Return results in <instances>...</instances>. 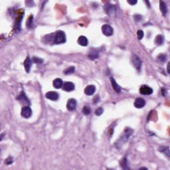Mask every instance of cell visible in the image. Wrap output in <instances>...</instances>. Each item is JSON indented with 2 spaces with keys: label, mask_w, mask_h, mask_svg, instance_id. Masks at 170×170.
Instances as JSON below:
<instances>
[{
  "label": "cell",
  "mask_w": 170,
  "mask_h": 170,
  "mask_svg": "<svg viewBox=\"0 0 170 170\" xmlns=\"http://www.w3.org/2000/svg\"><path fill=\"white\" fill-rule=\"evenodd\" d=\"M65 41H66V37L64 33L62 31H57L55 35L54 42L56 44H61V43H65Z\"/></svg>",
  "instance_id": "obj_1"
},
{
  "label": "cell",
  "mask_w": 170,
  "mask_h": 170,
  "mask_svg": "<svg viewBox=\"0 0 170 170\" xmlns=\"http://www.w3.org/2000/svg\"><path fill=\"white\" fill-rule=\"evenodd\" d=\"M102 31L105 36L110 37L113 34V29L109 25H104L102 27Z\"/></svg>",
  "instance_id": "obj_2"
},
{
  "label": "cell",
  "mask_w": 170,
  "mask_h": 170,
  "mask_svg": "<svg viewBox=\"0 0 170 170\" xmlns=\"http://www.w3.org/2000/svg\"><path fill=\"white\" fill-rule=\"evenodd\" d=\"M21 114L23 117L25 118H28L31 116L32 114V110H31V108L29 106H25L22 108L21 112Z\"/></svg>",
  "instance_id": "obj_3"
},
{
  "label": "cell",
  "mask_w": 170,
  "mask_h": 170,
  "mask_svg": "<svg viewBox=\"0 0 170 170\" xmlns=\"http://www.w3.org/2000/svg\"><path fill=\"white\" fill-rule=\"evenodd\" d=\"M139 92L143 95H150L152 94L153 90L150 86H147L146 85H143L139 88Z\"/></svg>",
  "instance_id": "obj_4"
},
{
  "label": "cell",
  "mask_w": 170,
  "mask_h": 170,
  "mask_svg": "<svg viewBox=\"0 0 170 170\" xmlns=\"http://www.w3.org/2000/svg\"><path fill=\"white\" fill-rule=\"evenodd\" d=\"M132 62H133V64L134 65V66L136 68V69L138 71H140V69H141L142 66V61L140 58L136 55H134L133 58H132Z\"/></svg>",
  "instance_id": "obj_5"
},
{
  "label": "cell",
  "mask_w": 170,
  "mask_h": 170,
  "mask_svg": "<svg viewBox=\"0 0 170 170\" xmlns=\"http://www.w3.org/2000/svg\"><path fill=\"white\" fill-rule=\"evenodd\" d=\"M146 105V101L142 98H138L134 102V106L137 108H142Z\"/></svg>",
  "instance_id": "obj_6"
},
{
  "label": "cell",
  "mask_w": 170,
  "mask_h": 170,
  "mask_svg": "<svg viewBox=\"0 0 170 170\" xmlns=\"http://www.w3.org/2000/svg\"><path fill=\"white\" fill-rule=\"evenodd\" d=\"M76 106H77V102H76V100L73 99V98H71V99H69L67 102V104H66V108L69 110H74L76 108Z\"/></svg>",
  "instance_id": "obj_7"
},
{
  "label": "cell",
  "mask_w": 170,
  "mask_h": 170,
  "mask_svg": "<svg viewBox=\"0 0 170 170\" xmlns=\"http://www.w3.org/2000/svg\"><path fill=\"white\" fill-rule=\"evenodd\" d=\"M63 90L66 92H71L75 89V84L71 82H66L63 84Z\"/></svg>",
  "instance_id": "obj_8"
},
{
  "label": "cell",
  "mask_w": 170,
  "mask_h": 170,
  "mask_svg": "<svg viewBox=\"0 0 170 170\" xmlns=\"http://www.w3.org/2000/svg\"><path fill=\"white\" fill-rule=\"evenodd\" d=\"M105 10H106V13H107L109 16H113L114 14L116 13V8L113 5L108 4L106 5L105 6Z\"/></svg>",
  "instance_id": "obj_9"
},
{
  "label": "cell",
  "mask_w": 170,
  "mask_h": 170,
  "mask_svg": "<svg viewBox=\"0 0 170 170\" xmlns=\"http://www.w3.org/2000/svg\"><path fill=\"white\" fill-rule=\"evenodd\" d=\"M95 91H96V87L94 85H88L84 89V93L88 96L94 94Z\"/></svg>",
  "instance_id": "obj_10"
},
{
  "label": "cell",
  "mask_w": 170,
  "mask_h": 170,
  "mask_svg": "<svg viewBox=\"0 0 170 170\" xmlns=\"http://www.w3.org/2000/svg\"><path fill=\"white\" fill-rule=\"evenodd\" d=\"M46 98L51 100H57L58 98V94L56 92H48L46 94Z\"/></svg>",
  "instance_id": "obj_11"
},
{
  "label": "cell",
  "mask_w": 170,
  "mask_h": 170,
  "mask_svg": "<svg viewBox=\"0 0 170 170\" xmlns=\"http://www.w3.org/2000/svg\"><path fill=\"white\" fill-rule=\"evenodd\" d=\"M159 8H160V11H161L163 16L166 17L167 13V7L166 3L163 1H161L159 3Z\"/></svg>",
  "instance_id": "obj_12"
},
{
  "label": "cell",
  "mask_w": 170,
  "mask_h": 170,
  "mask_svg": "<svg viewBox=\"0 0 170 170\" xmlns=\"http://www.w3.org/2000/svg\"><path fill=\"white\" fill-rule=\"evenodd\" d=\"M31 65H32V61H31V58H29V57H27V58L24 62L25 69V71H26L27 72H29L30 71Z\"/></svg>",
  "instance_id": "obj_13"
},
{
  "label": "cell",
  "mask_w": 170,
  "mask_h": 170,
  "mask_svg": "<svg viewBox=\"0 0 170 170\" xmlns=\"http://www.w3.org/2000/svg\"><path fill=\"white\" fill-rule=\"evenodd\" d=\"M53 84L55 88H61L63 86V82L61 78H56L53 80Z\"/></svg>",
  "instance_id": "obj_14"
},
{
  "label": "cell",
  "mask_w": 170,
  "mask_h": 170,
  "mask_svg": "<svg viewBox=\"0 0 170 170\" xmlns=\"http://www.w3.org/2000/svg\"><path fill=\"white\" fill-rule=\"evenodd\" d=\"M78 44L82 45V46H86L88 45V39L86 37L84 36H80L78 39Z\"/></svg>",
  "instance_id": "obj_15"
},
{
  "label": "cell",
  "mask_w": 170,
  "mask_h": 170,
  "mask_svg": "<svg viewBox=\"0 0 170 170\" xmlns=\"http://www.w3.org/2000/svg\"><path fill=\"white\" fill-rule=\"evenodd\" d=\"M88 57L90 58V59H96V58H97L98 57V53L97 52L96 50H94V49H92V50H91V51L89 52Z\"/></svg>",
  "instance_id": "obj_16"
},
{
  "label": "cell",
  "mask_w": 170,
  "mask_h": 170,
  "mask_svg": "<svg viewBox=\"0 0 170 170\" xmlns=\"http://www.w3.org/2000/svg\"><path fill=\"white\" fill-rule=\"evenodd\" d=\"M111 83H112V86L113 87V88L114 89V91L116 92H120L121 91V88L118 86V84H117L116 82L115 81V80L113 78H110Z\"/></svg>",
  "instance_id": "obj_17"
},
{
  "label": "cell",
  "mask_w": 170,
  "mask_h": 170,
  "mask_svg": "<svg viewBox=\"0 0 170 170\" xmlns=\"http://www.w3.org/2000/svg\"><path fill=\"white\" fill-rule=\"evenodd\" d=\"M164 41V37L161 35H158L155 39V43L156 44L158 45H161L163 44Z\"/></svg>",
  "instance_id": "obj_18"
},
{
  "label": "cell",
  "mask_w": 170,
  "mask_h": 170,
  "mask_svg": "<svg viewBox=\"0 0 170 170\" xmlns=\"http://www.w3.org/2000/svg\"><path fill=\"white\" fill-rule=\"evenodd\" d=\"M159 150L160 152L165 153V154L167 155L168 157L169 156V150L168 147H161L159 148Z\"/></svg>",
  "instance_id": "obj_19"
},
{
  "label": "cell",
  "mask_w": 170,
  "mask_h": 170,
  "mask_svg": "<svg viewBox=\"0 0 170 170\" xmlns=\"http://www.w3.org/2000/svg\"><path fill=\"white\" fill-rule=\"evenodd\" d=\"M75 71V68L74 67V66H70L69 68H67V69L64 71V72L66 74V75H69V74L73 73Z\"/></svg>",
  "instance_id": "obj_20"
},
{
  "label": "cell",
  "mask_w": 170,
  "mask_h": 170,
  "mask_svg": "<svg viewBox=\"0 0 170 170\" xmlns=\"http://www.w3.org/2000/svg\"><path fill=\"white\" fill-rule=\"evenodd\" d=\"M83 112L84 115H88L89 114H91V108L88 106H84L83 109Z\"/></svg>",
  "instance_id": "obj_21"
},
{
  "label": "cell",
  "mask_w": 170,
  "mask_h": 170,
  "mask_svg": "<svg viewBox=\"0 0 170 170\" xmlns=\"http://www.w3.org/2000/svg\"><path fill=\"white\" fill-rule=\"evenodd\" d=\"M33 16H31V17H29V19H28L27 21V23H26L27 26L28 28H31V27H32V26H33Z\"/></svg>",
  "instance_id": "obj_22"
},
{
  "label": "cell",
  "mask_w": 170,
  "mask_h": 170,
  "mask_svg": "<svg viewBox=\"0 0 170 170\" xmlns=\"http://www.w3.org/2000/svg\"><path fill=\"white\" fill-rule=\"evenodd\" d=\"M137 35H138V39L141 40L144 37V31H142V30H138V32H137Z\"/></svg>",
  "instance_id": "obj_23"
},
{
  "label": "cell",
  "mask_w": 170,
  "mask_h": 170,
  "mask_svg": "<svg viewBox=\"0 0 170 170\" xmlns=\"http://www.w3.org/2000/svg\"><path fill=\"white\" fill-rule=\"evenodd\" d=\"M103 112H104V110H103L102 108H98L95 110V114L97 115V116H100L103 113Z\"/></svg>",
  "instance_id": "obj_24"
},
{
  "label": "cell",
  "mask_w": 170,
  "mask_h": 170,
  "mask_svg": "<svg viewBox=\"0 0 170 170\" xmlns=\"http://www.w3.org/2000/svg\"><path fill=\"white\" fill-rule=\"evenodd\" d=\"M33 61L34 63H37V64H41L43 62V60L41 58H38V57H33Z\"/></svg>",
  "instance_id": "obj_25"
},
{
  "label": "cell",
  "mask_w": 170,
  "mask_h": 170,
  "mask_svg": "<svg viewBox=\"0 0 170 170\" xmlns=\"http://www.w3.org/2000/svg\"><path fill=\"white\" fill-rule=\"evenodd\" d=\"M125 166H126L127 169H128V167L127 166V160H126V158H124V159H122V167L123 169H126V167H125Z\"/></svg>",
  "instance_id": "obj_26"
},
{
  "label": "cell",
  "mask_w": 170,
  "mask_h": 170,
  "mask_svg": "<svg viewBox=\"0 0 170 170\" xmlns=\"http://www.w3.org/2000/svg\"><path fill=\"white\" fill-rule=\"evenodd\" d=\"M158 58H159V60L160 61L164 62V61H166V56L165 55H160L158 57Z\"/></svg>",
  "instance_id": "obj_27"
},
{
  "label": "cell",
  "mask_w": 170,
  "mask_h": 170,
  "mask_svg": "<svg viewBox=\"0 0 170 170\" xmlns=\"http://www.w3.org/2000/svg\"><path fill=\"white\" fill-rule=\"evenodd\" d=\"M128 3H130L132 5H134L136 4L137 3V1H128Z\"/></svg>",
  "instance_id": "obj_28"
},
{
  "label": "cell",
  "mask_w": 170,
  "mask_h": 170,
  "mask_svg": "<svg viewBox=\"0 0 170 170\" xmlns=\"http://www.w3.org/2000/svg\"><path fill=\"white\" fill-rule=\"evenodd\" d=\"M162 95L163 96H164V97H165V96H166V89H164V88H163L162 89Z\"/></svg>",
  "instance_id": "obj_29"
}]
</instances>
